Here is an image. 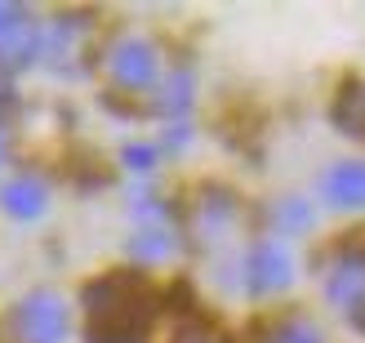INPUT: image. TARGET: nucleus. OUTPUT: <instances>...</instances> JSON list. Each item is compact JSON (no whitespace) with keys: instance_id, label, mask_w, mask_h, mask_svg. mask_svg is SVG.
I'll use <instances>...</instances> for the list:
<instances>
[{"instance_id":"1","label":"nucleus","mask_w":365,"mask_h":343,"mask_svg":"<svg viewBox=\"0 0 365 343\" xmlns=\"http://www.w3.org/2000/svg\"><path fill=\"white\" fill-rule=\"evenodd\" d=\"M89 308V343H148L156 321V299L138 277H103L85 290Z\"/></svg>"},{"instance_id":"2","label":"nucleus","mask_w":365,"mask_h":343,"mask_svg":"<svg viewBox=\"0 0 365 343\" xmlns=\"http://www.w3.org/2000/svg\"><path fill=\"white\" fill-rule=\"evenodd\" d=\"M103 71H107V81L116 89H125V94H148V89L160 81L165 63H160V49L148 41V36H116V41L107 45V53H103Z\"/></svg>"},{"instance_id":"3","label":"nucleus","mask_w":365,"mask_h":343,"mask_svg":"<svg viewBox=\"0 0 365 343\" xmlns=\"http://www.w3.org/2000/svg\"><path fill=\"white\" fill-rule=\"evenodd\" d=\"M67 334H71V312H67L63 295L31 290L27 299H18V308H14L18 343H67Z\"/></svg>"},{"instance_id":"4","label":"nucleus","mask_w":365,"mask_h":343,"mask_svg":"<svg viewBox=\"0 0 365 343\" xmlns=\"http://www.w3.org/2000/svg\"><path fill=\"white\" fill-rule=\"evenodd\" d=\"M325 299L356 326H365V250H339L325 263Z\"/></svg>"},{"instance_id":"5","label":"nucleus","mask_w":365,"mask_h":343,"mask_svg":"<svg viewBox=\"0 0 365 343\" xmlns=\"http://www.w3.org/2000/svg\"><path fill=\"white\" fill-rule=\"evenodd\" d=\"M245 290L250 295H281L289 281H294V255H289V245L267 237V241H254L245 250Z\"/></svg>"},{"instance_id":"6","label":"nucleus","mask_w":365,"mask_h":343,"mask_svg":"<svg viewBox=\"0 0 365 343\" xmlns=\"http://www.w3.org/2000/svg\"><path fill=\"white\" fill-rule=\"evenodd\" d=\"M41 36H45V27H36V18L23 5L0 0V67L5 71L31 67L41 58Z\"/></svg>"},{"instance_id":"7","label":"nucleus","mask_w":365,"mask_h":343,"mask_svg":"<svg viewBox=\"0 0 365 343\" xmlns=\"http://www.w3.org/2000/svg\"><path fill=\"white\" fill-rule=\"evenodd\" d=\"M0 210L9 214V219L18 223H36L41 214L49 210V188H45V178L41 174H14L0 183Z\"/></svg>"},{"instance_id":"8","label":"nucleus","mask_w":365,"mask_h":343,"mask_svg":"<svg viewBox=\"0 0 365 343\" xmlns=\"http://www.w3.org/2000/svg\"><path fill=\"white\" fill-rule=\"evenodd\" d=\"M321 192L334 210H365V160H343V165L325 170Z\"/></svg>"},{"instance_id":"9","label":"nucleus","mask_w":365,"mask_h":343,"mask_svg":"<svg viewBox=\"0 0 365 343\" xmlns=\"http://www.w3.org/2000/svg\"><path fill=\"white\" fill-rule=\"evenodd\" d=\"M174 250H178V241H174V232L165 223H143L134 232V241H130V255L143 259V263H160V259H170Z\"/></svg>"},{"instance_id":"10","label":"nucleus","mask_w":365,"mask_h":343,"mask_svg":"<svg viewBox=\"0 0 365 343\" xmlns=\"http://www.w3.org/2000/svg\"><path fill=\"white\" fill-rule=\"evenodd\" d=\"M334 121H339L348 134L365 138V81L343 85V94H339V103H334Z\"/></svg>"},{"instance_id":"11","label":"nucleus","mask_w":365,"mask_h":343,"mask_svg":"<svg viewBox=\"0 0 365 343\" xmlns=\"http://www.w3.org/2000/svg\"><path fill=\"white\" fill-rule=\"evenodd\" d=\"M259 343H330L321 334V326H312L307 317H285L277 326H267V334Z\"/></svg>"},{"instance_id":"12","label":"nucleus","mask_w":365,"mask_h":343,"mask_svg":"<svg viewBox=\"0 0 365 343\" xmlns=\"http://www.w3.org/2000/svg\"><path fill=\"white\" fill-rule=\"evenodd\" d=\"M192 107V71H170V81L160 85V112H170V116H182Z\"/></svg>"},{"instance_id":"13","label":"nucleus","mask_w":365,"mask_h":343,"mask_svg":"<svg viewBox=\"0 0 365 343\" xmlns=\"http://www.w3.org/2000/svg\"><path fill=\"white\" fill-rule=\"evenodd\" d=\"M272 219H277L281 227H307L312 223V205H303V201L289 196V201H281L277 210H272Z\"/></svg>"},{"instance_id":"14","label":"nucleus","mask_w":365,"mask_h":343,"mask_svg":"<svg viewBox=\"0 0 365 343\" xmlns=\"http://www.w3.org/2000/svg\"><path fill=\"white\" fill-rule=\"evenodd\" d=\"M120 160H125V165H130V170L148 174V170L156 165V148H152V143H130V148L120 152Z\"/></svg>"},{"instance_id":"15","label":"nucleus","mask_w":365,"mask_h":343,"mask_svg":"<svg viewBox=\"0 0 365 343\" xmlns=\"http://www.w3.org/2000/svg\"><path fill=\"white\" fill-rule=\"evenodd\" d=\"M174 343H227V339L218 334L214 326H205V321H192V326H182L174 334Z\"/></svg>"},{"instance_id":"16","label":"nucleus","mask_w":365,"mask_h":343,"mask_svg":"<svg viewBox=\"0 0 365 343\" xmlns=\"http://www.w3.org/2000/svg\"><path fill=\"white\" fill-rule=\"evenodd\" d=\"M5 156H9V138H5V130H0V165H5Z\"/></svg>"}]
</instances>
